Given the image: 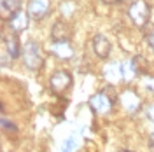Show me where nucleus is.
I'll return each instance as SVG.
<instances>
[{
  "label": "nucleus",
  "instance_id": "f3484780",
  "mask_svg": "<svg viewBox=\"0 0 154 152\" xmlns=\"http://www.w3.org/2000/svg\"><path fill=\"white\" fill-rule=\"evenodd\" d=\"M147 117H149L151 121H154V103L151 105L149 108H147Z\"/></svg>",
  "mask_w": 154,
  "mask_h": 152
},
{
  "label": "nucleus",
  "instance_id": "9b49d317",
  "mask_svg": "<svg viewBox=\"0 0 154 152\" xmlns=\"http://www.w3.org/2000/svg\"><path fill=\"white\" fill-rule=\"evenodd\" d=\"M51 51H53V54L58 56L60 59H70V58L74 56V49L70 46V42L65 40V42H54L53 46H51Z\"/></svg>",
  "mask_w": 154,
  "mask_h": 152
},
{
  "label": "nucleus",
  "instance_id": "9d476101",
  "mask_svg": "<svg viewBox=\"0 0 154 152\" xmlns=\"http://www.w3.org/2000/svg\"><path fill=\"white\" fill-rule=\"evenodd\" d=\"M21 11V0H0V16L2 19H11Z\"/></svg>",
  "mask_w": 154,
  "mask_h": 152
},
{
  "label": "nucleus",
  "instance_id": "ddd939ff",
  "mask_svg": "<svg viewBox=\"0 0 154 152\" xmlns=\"http://www.w3.org/2000/svg\"><path fill=\"white\" fill-rule=\"evenodd\" d=\"M119 68H121L119 74H121V77H123L125 81H131V79L137 75V72H138V68H137V65H135V61H125Z\"/></svg>",
  "mask_w": 154,
  "mask_h": 152
},
{
  "label": "nucleus",
  "instance_id": "4468645a",
  "mask_svg": "<svg viewBox=\"0 0 154 152\" xmlns=\"http://www.w3.org/2000/svg\"><path fill=\"white\" fill-rule=\"evenodd\" d=\"M74 149H75V140H74V138L65 140L63 145H61V150H63V152H74Z\"/></svg>",
  "mask_w": 154,
  "mask_h": 152
},
{
  "label": "nucleus",
  "instance_id": "39448f33",
  "mask_svg": "<svg viewBox=\"0 0 154 152\" xmlns=\"http://www.w3.org/2000/svg\"><path fill=\"white\" fill-rule=\"evenodd\" d=\"M26 12L33 19H44L49 12V0H30Z\"/></svg>",
  "mask_w": 154,
  "mask_h": 152
},
{
  "label": "nucleus",
  "instance_id": "20e7f679",
  "mask_svg": "<svg viewBox=\"0 0 154 152\" xmlns=\"http://www.w3.org/2000/svg\"><path fill=\"white\" fill-rule=\"evenodd\" d=\"M112 105H114V100L105 91H100L89 98V107L96 114H109L112 110Z\"/></svg>",
  "mask_w": 154,
  "mask_h": 152
},
{
  "label": "nucleus",
  "instance_id": "f257e3e1",
  "mask_svg": "<svg viewBox=\"0 0 154 152\" xmlns=\"http://www.w3.org/2000/svg\"><path fill=\"white\" fill-rule=\"evenodd\" d=\"M128 16H130V19H131V23L135 26L144 28L149 23V19H151V7H149V4L145 0H133L130 9H128Z\"/></svg>",
  "mask_w": 154,
  "mask_h": 152
},
{
  "label": "nucleus",
  "instance_id": "6e6552de",
  "mask_svg": "<svg viewBox=\"0 0 154 152\" xmlns=\"http://www.w3.org/2000/svg\"><path fill=\"white\" fill-rule=\"evenodd\" d=\"M91 44H93V51H95V54L98 58H102V59L109 58V53H110V42H109L107 37H103V35H95L93 40H91Z\"/></svg>",
  "mask_w": 154,
  "mask_h": 152
},
{
  "label": "nucleus",
  "instance_id": "7ed1b4c3",
  "mask_svg": "<svg viewBox=\"0 0 154 152\" xmlns=\"http://www.w3.org/2000/svg\"><path fill=\"white\" fill-rule=\"evenodd\" d=\"M70 86H72V75L68 74L67 70H58L49 79V87H51V91L54 95L65 93Z\"/></svg>",
  "mask_w": 154,
  "mask_h": 152
},
{
  "label": "nucleus",
  "instance_id": "6ab92c4d",
  "mask_svg": "<svg viewBox=\"0 0 154 152\" xmlns=\"http://www.w3.org/2000/svg\"><path fill=\"white\" fill-rule=\"evenodd\" d=\"M103 4H109V5H114V4H119L121 0H102Z\"/></svg>",
  "mask_w": 154,
  "mask_h": 152
},
{
  "label": "nucleus",
  "instance_id": "0eeeda50",
  "mask_svg": "<svg viewBox=\"0 0 154 152\" xmlns=\"http://www.w3.org/2000/svg\"><path fill=\"white\" fill-rule=\"evenodd\" d=\"M51 37L54 42H65V40H70L72 37V30L68 26L67 23L63 21H56L51 28Z\"/></svg>",
  "mask_w": 154,
  "mask_h": 152
},
{
  "label": "nucleus",
  "instance_id": "423d86ee",
  "mask_svg": "<svg viewBox=\"0 0 154 152\" xmlns=\"http://www.w3.org/2000/svg\"><path fill=\"white\" fill-rule=\"evenodd\" d=\"M28 23H30V14L25 12V11H19L9 19V28L12 30L14 35H18V33H21V32H25L28 28Z\"/></svg>",
  "mask_w": 154,
  "mask_h": 152
},
{
  "label": "nucleus",
  "instance_id": "f03ea898",
  "mask_svg": "<svg viewBox=\"0 0 154 152\" xmlns=\"http://www.w3.org/2000/svg\"><path fill=\"white\" fill-rule=\"evenodd\" d=\"M21 56H23L25 65H26L30 70H38V68L44 65L42 51H40V47H38V44L37 42H33V40H28V42L25 44Z\"/></svg>",
  "mask_w": 154,
  "mask_h": 152
},
{
  "label": "nucleus",
  "instance_id": "2eb2a0df",
  "mask_svg": "<svg viewBox=\"0 0 154 152\" xmlns=\"http://www.w3.org/2000/svg\"><path fill=\"white\" fill-rule=\"evenodd\" d=\"M2 128H4L5 131H12V133H16V131H18V128H16L12 123H9L7 119H2Z\"/></svg>",
  "mask_w": 154,
  "mask_h": 152
},
{
  "label": "nucleus",
  "instance_id": "dca6fc26",
  "mask_svg": "<svg viewBox=\"0 0 154 152\" xmlns=\"http://www.w3.org/2000/svg\"><path fill=\"white\" fill-rule=\"evenodd\" d=\"M103 91H105V93H107L109 96H110L112 100H116V89H114V86H107Z\"/></svg>",
  "mask_w": 154,
  "mask_h": 152
},
{
  "label": "nucleus",
  "instance_id": "1a4fd4ad",
  "mask_svg": "<svg viewBox=\"0 0 154 152\" xmlns=\"http://www.w3.org/2000/svg\"><path fill=\"white\" fill-rule=\"evenodd\" d=\"M119 98H121V105H123V108H125L126 112L133 114V112L138 110V107H140V98H138L137 93H133V91L128 89V91H125Z\"/></svg>",
  "mask_w": 154,
  "mask_h": 152
},
{
  "label": "nucleus",
  "instance_id": "aec40b11",
  "mask_svg": "<svg viewBox=\"0 0 154 152\" xmlns=\"http://www.w3.org/2000/svg\"><path fill=\"white\" fill-rule=\"evenodd\" d=\"M149 147H151V149L154 150V133L149 136Z\"/></svg>",
  "mask_w": 154,
  "mask_h": 152
},
{
  "label": "nucleus",
  "instance_id": "f8f14e48",
  "mask_svg": "<svg viewBox=\"0 0 154 152\" xmlns=\"http://www.w3.org/2000/svg\"><path fill=\"white\" fill-rule=\"evenodd\" d=\"M4 44H5V49H7V53H9V56L14 59V58L21 56V53H23V49L19 46V40L16 35H9V37H4Z\"/></svg>",
  "mask_w": 154,
  "mask_h": 152
},
{
  "label": "nucleus",
  "instance_id": "a211bd4d",
  "mask_svg": "<svg viewBox=\"0 0 154 152\" xmlns=\"http://www.w3.org/2000/svg\"><path fill=\"white\" fill-rule=\"evenodd\" d=\"M147 44H149V46L154 49V32H151V33L147 35Z\"/></svg>",
  "mask_w": 154,
  "mask_h": 152
},
{
  "label": "nucleus",
  "instance_id": "412c9836",
  "mask_svg": "<svg viewBox=\"0 0 154 152\" xmlns=\"http://www.w3.org/2000/svg\"><path fill=\"white\" fill-rule=\"evenodd\" d=\"M121 152H131V150H121Z\"/></svg>",
  "mask_w": 154,
  "mask_h": 152
}]
</instances>
